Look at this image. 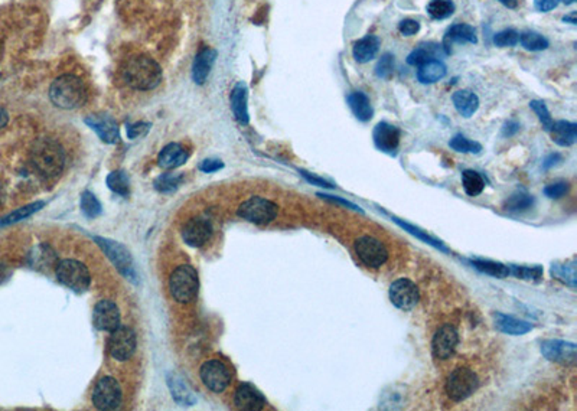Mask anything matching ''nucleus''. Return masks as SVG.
<instances>
[{
	"label": "nucleus",
	"instance_id": "40",
	"mask_svg": "<svg viewBox=\"0 0 577 411\" xmlns=\"http://www.w3.org/2000/svg\"><path fill=\"white\" fill-rule=\"evenodd\" d=\"M449 146H451V149H453L455 152H459V153H475V155H478V153L482 152V145L481 143L468 139L466 136H463L461 133L455 134L452 137L451 142H449Z\"/></svg>",
	"mask_w": 577,
	"mask_h": 411
},
{
	"label": "nucleus",
	"instance_id": "32",
	"mask_svg": "<svg viewBox=\"0 0 577 411\" xmlns=\"http://www.w3.org/2000/svg\"><path fill=\"white\" fill-rule=\"evenodd\" d=\"M452 101L453 106L456 108V111L465 117L469 118L472 117L478 108H479V98L475 93L469 91V90H459L452 96Z\"/></svg>",
	"mask_w": 577,
	"mask_h": 411
},
{
	"label": "nucleus",
	"instance_id": "7",
	"mask_svg": "<svg viewBox=\"0 0 577 411\" xmlns=\"http://www.w3.org/2000/svg\"><path fill=\"white\" fill-rule=\"evenodd\" d=\"M478 387L479 380L473 371L468 368H456L449 374L445 390L452 401L461 402L469 398L478 390Z\"/></svg>",
	"mask_w": 577,
	"mask_h": 411
},
{
	"label": "nucleus",
	"instance_id": "23",
	"mask_svg": "<svg viewBox=\"0 0 577 411\" xmlns=\"http://www.w3.org/2000/svg\"><path fill=\"white\" fill-rule=\"evenodd\" d=\"M381 41L376 35H367L358 39L352 46V56L359 64H367L373 61L380 51Z\"/></svg>",
	"mask_w": 577,
	"mask_h": 411
},
{
	"label": "nucleus",
	"instance_id": "17",
	"mask_svg": "<svg viewBox=\"0 0 577 411\" xmlns=\"http://www.w3.org/2000/svg\"><path fill=\"white\" fill-rule=\"evenodd\" d=\"M212 235V224L209 220L196 217L185 224L182 228V240L189 247H202Z\"/></svg>",
	"mask_w": 577,
	"mask_h": 411
},
{
	"label": "nucleus",
	"instance_id": "29",
	"mask_svg": "<svg viewBox=\"0 0 577 411\" xmlns=\"http://www.w3.org/2000/svg\"><path fill=\"white\" fill-rule=\"evenodd\" d=\"M448 74V68L441 59H433L428 62H424L418 66L417 70V80L418 83L427 86V84H435L441 80H443Z\"/></svg>",
	"mask_w": 577,
	"mask_h": 411
},
{
	"label": "nucleus",
	"instance_id": "33",
	"mask_svg": "<svg viewBox=\"0 0 577 411\" xmlns=\"http://www.w3.org/2000/svg\"><path fill=\"white\" fill-rule=\"evenodd\" d=\"M469 263L478 271L488 274V276H492L496 279H505L510 276V265H505L502 263L492 261V260H483V258H472V260H469Z\"/></svg>",
	"mask_w": 577,
	"mask_h": 411
},
{
	"label": "nucleus",
	"instance_id": "50",
	"mask_svg": "<svg viewBox=\"0 0 577 411\" xmlns=\"http://www.w3.org/2000/svg\"><path fill=\"white\" fill-rule=\"evenodd\" d=\"M151 128V123H144V121H139L134 123L131 126H127V137L129 139H137L140 136H144Z\"/></svg>",
	"mask_w": 577,
	"mask_h": 411
},
{
	"label": "nucleus",
	"instance_id": "61",
	"mask_svg": "<svg viewBox=\"0 0 577 411\" xmlns=\"http://www.w3.org/2000/svg\"><path fill=\"white\" fill-rule=\"evenodd\" d=\"M5 198H6V193H5V188L0 185V205H2L4 202H5Z\"/></svg>",
	"mask_w": 577,
	"mask_h": 411
},
{
	"label": "nucleus",
	"instance_id": "31",
	"mask_svg": "<svg viewBox=\"0 0 577 411\" xmlns=\"http://www.w3.org/2000/svg\"><path fill=\"white\" fill-rule=\"evenodd\" d=\"M189 158V153L178 143H169L165 146L158 158V163L162 169H175L184 165Z\"/></svg>",
	"mask_w": 577,
	"mask_h": 411
},
{
	"label": "nucleus",
	"instance_id": "36",
	"mask_svg": "<svg viewBox=\"0 0 577 411\" xmlns=\"http://www.w3.org/2000/svg\"><path fill=\"white\" fill-rule=\"evenodd\" d=\"M44 205H45V202H42V201L32 202V203L26 205V207H22V208H19V210H16V211L8 214L6 217L0 218V228L6 227V225H12V224H15V223H19V221H22V220H25V218L34 215L35 213H38L39 210L44 208Z\"/></svg>",
	"mask_w": 577,
	"mask_h": 411
},
{
	"label": "nucleus",
	"instance_id": "12",
	"mask_svg": "<svg viewBox=\"0 0 577 411\" xmlns=\"http://www.w3.org/2000/svg\"><path fill=\"white\" fill-rule=\"evenodd\" d=\"M199 377L206 388L212 392H223L231 381V374L227 365L219 360L206 361L201 367Z\"/></svg>",
	"mask_w": 577,
	"mask_h": 411
},
{
	"label": "nucleus",
	"instance_id": "57",
	"mask_svg": "<svg viewBox=\"0 0 577 411\" xmlns=\"http://www.w3.org/2000/svg\"><path fill=\"white\" fill-rule=\"evenodd\" d=\"M561 161H563V156H561L560 153H551V155H548V156L544 159V162H543V169H544V171H548V169L557 166Z\"/></svg>",
	"mask_w": 577,
	"mask_h": 411
},
{
	"label": "nucleus",
	"instance_id": "22",
	"mask_svg": "<svg viewBox=\"0 0 577 411\" xmlns=\"http://www.w3.org/2000/svg\"><path fill=\"white\" fill-rule=\"evenodd\" d=\"M493 322H495V328L499 332L513 335V336H521V335H526L533 330V325L530 322L517 319L511 315H505L501 312L493 313Z\"/></svg>",
	"mask_w": 577,
	"mask_h": 411
},
{
	"label": "nucleus",
	"instance_id": "13",
	"mask_svg": "<svg viewBox=\"0 0 577 411\" xmlns=\"http://www.w3.org/2000/svg\"><path fill=\"white\" fill-rule=\"evenodd\" d=\"M541 354L546 360L563 365H574L577 360V345L561 339H547L541 344Z\"/></svg>",
	"mask_w": 577,
	"mask_h": 411
},
{
	"label": "nucleus",
	"instance_id": "4",
	"mask_svg": "<svg viewBox=\"0 0 577 411\" xmlns=\"http://www.w3.org/2000/svg\"><path fill=\"white\" fill-rule=\"evenodd\" d=\"M169 288L174 299L179 303L192 302L199 289L196 270L189 264H182L174 270L169 279Z\"/></svg>",
	"mask_w": 577,
	"mask_h": 411
},
{
	"label": "nucleus",
	"instance_id": "35",
	"mask_svg": "<svg viewBox=\"0 0 577 411\" xmlns=\"http://www.w3.org/2000/svg\"><path fill=\"white\" fill-rule=\"evenodd\" d=\"M534 196L527 192H516L503 203V208L508 213H526L533 208Z\"/></svg>",
	"mask_w": 577,
	"mask_h": 411
},
{
	"label": "nucleus",
	"instance_id": "48",
	"mask_svg": "<svg viewBox=\"0 0 577 411\" xmlns=\"http://www.w3.org/2000/svg\"><path fill=\"white\" fill-rule=\"evenodd\" d=\"M530 108L537 114L540 123L543 124V128H544L546 131H550V128H551V126H553L554 121H553V117H551V114H550L547 106L544 104V101L533 100V101H530Z\"/></svg>",
	"mask_w": 577,
	"mask_h": 411
},
{
	"label": "nucleus",
	"instance_id": "11",
	"mask_svg": "<svg viewBox=\"0 0 577 411\" xmlns=\"http://www.w3.org/2000/svg\"><path fill=\"white\" fill-rule=\"evenodd\" d=\"M136 332L129 326H119L109 338V351L117 361H127L136 351Z\"/></svg>",
	"mask_w": 577,
	"mask_h": 411
},
{
	"label": "nucleus",
	"instance_id": "39",
	"mask_svg": "<svg viewBox=\"0 0 577 411\" xmlns=\"http://www.w3.org/2000/svg\"><path fill=\"white\" fill-rule=\"evenodd\" d=\"M551 274L561 280L563 283L568 285L571 289L576 288V263H566V264H553L551 265Z\"/></svg>",
	"mask_w": 577,
	"mask_h": 411
},
{
	"label": "nucleus",
	"instance_id": "24",
	"mask_svg": "<svg viewBox=\"0 0 577 411\" xmlns=\"http://www.w3.org/2000/svg\"><path fill=\"white\" fill-rule=\"evenodd\" d=\"M216 59V51L211 48L202 49L194 59L192 64V80L196 84H204L212 70Z\"/></svg>",
	"mask_w": 577,
	"mask_h": 411
},
{
	"label": "nucleus",
	"instance_id": "5",
	"mask_svg": "<svg viewBox=\"0 0 577 411\" xmlns=\"http://www.w3.org/2000/svg\"><path fill=\"white\" fill-rule=\"evenodd\" d=\"M55 273L56 279L72 292L84 293L90 288V271L83 263L77 260H64L58 263Z\"/></svg>",
	"mask_w": 577,
	"mask_h": 411
},
{
	"label": "nucleus",
	"instance_id": "52",
	"mask_svg": "<svg viewBox=\"0 0 577 411\" xmlns=\"http://www.w3.org/2000/svg\"><path fill=\"white\" fill-rule=\"evenodd\" d=\"M318 196H321L322 199H326V201H331V202L339 203V205H342V207L351 208V210H353V211L364 213L363 210H361V208L358 207V205H355V203H352V202H349V201H346V199H343V198H341V196H333V195H328V193H318Z\"/></svg>",
	"mask_w": 577,
	"mask_h": 411
},
{
	"label": "nucleus",
	"instance_id": "8",
	"mask_svg": "<svg viewBox=\"0 0 577 411\" xmlns=\"http://www.w3.org/2000/svg\"><path fill=\"white\" fill-rule=\"evenodd\" d=\"M94 241L101 247V250L106 253L109 260L114 264V267L120 271V274H123V276L126 279H129L130 282L137 280L133 258L124 245L119 244L117 241L107 240L103 237H94Z\"/></svg>",
	"mask_w": 577,
	"mask_h": 411
},
{
	"label": "nucleus",
	"instance_id": "30",
	"mask_svg": "<svg viewBox=\"0 0 577 411\" xmlns=\"http://www.w3.org/2000/svg\"><path fill=\"white\" fill-rule=\"evenodd\" d=\"M249 90L244 83L236 84V87L231 91V110L237 118L239 123L241 124H249L250 116H249Z\"/></svg>",
	"mask_w": 577,
	"mask_h": 411
},
{
	"label": "nucleus",
	"instance_id": "44",
	"mask_svg": "<svg viewBox=\"0 0 577 411\" xmlns=\"http://www.w3.org/2000/svg\"><path fill=\"white\" fill-rule=\"evenodd\" d=\"M81 210L86 217L97 218L101 214V203L94 193L86 191L81 196Z\"/></svg>",
	"mask_w": 577,
	"mask_h": 411
},
{
	"label": "nucleus",
	"instance_id": "21",
	"mask_svg": "<svg viewBox=\"0 0 577 411\" xmlns=\"http://www.w3.org/2000/svg\"><path fill=\"white\" fill-rule=\"evenodd\" d=\"M453 44H478L476 29L468 24H455L452 25L443 38V49L446 55H451V46Z\"/></svg>",
	"mask_w": 577,
	"mask_h": 411
},
{
	"label": "nucleus",
	"instance_id": "37",
	"mask_svg": "<svg viewBox=\"0 0 577 411\" xmlns=\"http://www.w3.org/2000/svg\"><path fill=\"white\" fill-rule=\"evenodd\" d=\"M462 185L469 196H478L485 189V181L476 171L466 169L462 172Z\"/></svg>",
	"mask_w": 577,
	"mask_h": 411
},
{
	"label": "nucleus",
	"instance_id": "41",
	"mask_svg": "<svg viewBox=\"0 0 577 411\" xmlns=\"http://www.w3.org/2000/svg\"><path fill=\"white\" fill-rule=\"evenodd\" d=\"M106 182H107L109 189L113 191L114 193L126 196L130 192V181H129V176L123 171H114V172L109 173Z\"/></svg>",
	"mask_w": 577,
	"mask_h": 411
},
{
	"label": "nucleus",
	"instance_id": "47",
	"mask_svg": "<svg viewBox=\"0 0 577 411\" xmlns=\"http://www.w3.org/2000/svg\"><path fill=\"white\" fill-rule=\"evenodd\" d=\"M492 41L498 48H511L520 42V34L516 29H503L495 34Z\"/></svg>",
	"mask_w": 577,
	"mask_h": 411
},
{
	"label": "nucleus",
	"instance_id": "51",
	"mask_svg": "<svg viewBox=\"0 0 577 411\" xmlns=\"http://www.w3.org/2000/svg\"><path fill=\"white\" fill-rule=\"evenodd\" d=\"M398 31L404 36H413L420 31V24L413 19H404L398 24Z\"/></svg>",
	"mask_w": 577,
	"mask_h": 411
},
{
	"label": "nucleus",
	"instance_id": "59",
	"mask_svg": "<svg viewBox=\"0 0 577 411\" xmlns=\"http://www.w3.org/2000/svg\"><path fill=\"white\" fill-rule=\"evenodd\" d=\"M576 16H577V12H571V14H568V15H566V16H563V22L564 24H570V25H577V19H576Z\"/></svg>",
	"mask_w": 577,
	"mask_h": 411
},
{
	"label": "nucleus",
	"instance_id": "55",
	"mask_svg": "<svg viewBox=\"0 0 577 411\" xmlns=\"http://www.w3.org/2000/svg\"><path fill=\"white\" fill-rule=\"evenodd\" d=\"M520 128H521V126H520L518 121H516V120H508V121L503 123L501 133H502L503 137H513V136H516V134L520 131Z\"/></svg>",
	"mask_w": 577,
	"mask_h": 411
},
{
	"label": "nucleus",
	"instance_id": "2",
	"mask_svg": "<svg viewBox=\"0 0 577 411\" xmlns=\"http://www.w3.org/2000/svg\"><path fill=\"white\" fill-rule=\"evenodd\" d=\"M31 159L35 169L48 179L58 176L65 163L62 148L52 139L36 141L31 151Z\"/></svg>",
	"mask_w": 577,
	"mask_h": 411
},
{
	"label": "nucleus",
	"instance_id": "15",
	"mask_svg": "<svg viewBox=\"0 0 577 411\" xmlns=\"http://www.w3.org/2000/svg\"><path fill=\"white\" fill-rule=\"evenodd\" d=\"M400 139H401L400 128L387 121H380L374 127L373 141L376 148L383 153L396 156L400 146Z\"/></svg>",
	"mask_w": 577,
	"mask_h": 411
},
{
	"label": "nucleus",
	"instance_id": "6",
	"mask_svg": "<svg viewBox=\"0 0 577 411\" xmlns=\"http://www.w3.org/2000/svg\"><path fill=\"white\" fill-rule=\"evenodd\" d=\"M277 213H279L277 205L261 196H253L244 201L237 211L239 217L257 225L270 224L273 220H276Z\"/></svg>",
	"mask_w": 577,
	"mask_h": 411
},
{
	"label": "nucleus",
	"instance_id": "49",
	"mask_svg": "<svg viewBox=\"0 0 577 411\" xmlns=\"http://www.w3.org/2000/svg\"><path fill=\"white\" fill-rule=\"evenodd\" d=\"M570 191V185L566 181H558V182H553L550 185H547L544 188V195L550 199H560L564 195H567Z\"/></svg>",
	"mask_w": 577,
	"mask_h": 411
},
{
	"label": "nucleus",
	"instance_id": "53",
	"mask_svg": "<svg viewBox=\"0 0 577 411\" xmlns=\"http://www.w3.org/2000/svg\"><path fill=\"white\" fill-rule=\"evenodd\" d=\"M223 168H224V163L220 159H205L199 165V169L205 173H214Z\"/></svg>",
	"mask_w": 577,
	"mask_h": 411
},
{
	"label": "nucleus",
	"instance_id": "3",
	"mask_svg": "<svg viewBox=\"0 0 577 411\" xmlns=\"http://www.w3.org/2000/svg\"><path fill=\"white\" fill-rule=\"evenodd\" d=\"M51 103L64 110H72L80 107L86 100V87L83 81L72 76L65 74L58 77L49 87Z\"/></svg>",
	"mask_w": 577,
	"mask_h": 411
},
{
	"label": "nucleus",
	"instance_id": "28",
	"mask_svg": "<svg viewBox=\"0 0 577 411\" xmlns=\"http://www.w3.org/2000/svg\"><path fill=\"white\" fill-rule=\"evenodd\" d=\"M168 387L174 400L181 405H194L196 402V397L194 391L189 388L186 381L176 372H171L168 375Z\"/></svg>",
	"mask_w": 577,
	"mask_h": 411
},
{
	"label": "nucleus",
	"instance_id": "18",
	"mask_svg": "<svg viewBox=\"0 0 577 411\" xmlns=\"http://www.w3.org/2000/svg\"><path fill=\"white\" fill-rule=\"evenodd\" d=\"M93 323L99 330L111 332L120 326V310L111 300H101L93 312Z\"/></svg>",
	"mask_w": 577,
	"mask_h": 411
},
{
	"label": "nucleus",
	"instance_id": "42",
	"mask_svg": "<svg viewBox=\"0 0 577 411\" xmlns=\"http://www.w3.org/2000/svg\"><path fill=\"white\" fill-rule=\"evenodd\" d=\"M520 42H521V45L527 49V51H531V52H538V51H544V49H547L548 48V41L543 36V35H540V34H537V32H533V31H526V32H523L521 35H520Z\"/></svg>",
	"mask_w": 577,
	"mask_h": 411
},
{
	"label": "nucleus",
	"instance_id": "54",
	"mask_svg": "<svg viewBox=\"0 0 577 411\" xmlns=\"http://www.w3.org/2000/svg\"><path fill=\"white\" fill-rule=\"evenodd\" d=\"M558 4H560V0H534V8L538 12L547 14V12L556 9L558 6Z\"/></svg>",
	"mask_w": 577,
	"mask_h": 411
},
{
	"label": "nucleus",
	"instance_id": "38",
	"mask_svg": "<svg viewBox=\"0 0 577 411\" xmlns=\"http://www.w3.org/2000/svg\"><path fill=\"white\" fill-rule=\"evenodd\" d=\"M393 220H394V223H396L397 225H400L404 231H407L408 234L414 235L416 238L424 241L426 244H428V245H431V247H435V248H438V250H441V251H443V253H449V248H448L443 243L438 241L436 238L430 237L426 231H423V230H420V228H417V227H414V225H411V224H407V223H404V221H401V220H398V218H393Z\"/></svg>",
	"mask_w": 577,
	"mask_h": 411
},
{
	"label": "nucleus",
	"instance_id": "25",
	"mask_svg": "<svg viewBox=\"0 0 577 411\" xmlns=\"http://www.w3.org/2000/svg\"><path fill=\"white\" fill-rule=\"evenodd\" d=\"M548 133L551 134L553 142L561 148H570L577 142V124L567 120L553 123Z\"/></svg>",
	"mask_w": 577,
	"mask_h": 411
},
{
	"label": "nucleus",
	"instance_id": "9",
	"mask_svg": "<svg viewBox=\"0 0 577 411\" xmlns=\"http://www.w3.org/2000/svg\"><path fill=\"white\" fill-rule=\"evenodd\" d=\"M355 253L361 261L371 268H380L388 260V250L386 245L380 240L370 235H364L356 240Z\"/></svg>",
	"mask_w": 577,
	"mask_h": 411
},
{
	"label": "nucleus",
	"instance_id": "58",
	"mask_svg": "<svg viewBox=\"0 0 577 411\" xmlns=\"http://www.w3.org/2000/svg\"><path fill=\"white\" fill-rule=\"evenodd\" d=\"M501 5L508 9H517L518 8V0H498Z\"/></svg>",
	"mask_w": 577,
	"mask_h": 411
},
{
	"label": "nucleus",
	"instance_id": "46",
	"mask_svg": "<svg viewBox=\"0 0 577 411\" xmlns=\"http://www.w3.org/2000/svg\"><path fill=\"white\" fill-rule=\"evenodd\" d=\"M394 74V55L386 52L376 65V76L381 80H388Z\"/></svg>",
	"mask_w": 577,
	"mask_h": 411
},
{
	"label": "nucleus",
	"instance_id": "34",
	"mask_svg": "<svg viewBox=\"0 0 577 411\" xmlns=\"http://www.w3.org/2000/svg\"><path fill=\"white\" fill-rule=\"evenodd\" d=\"M455 4L452 0H430L426 6L428 16L435 21H445L455 14Z\"/></svg>",
	"mask_w": 577,
	"mask_h": 411
},
{
	"label": "nucleus",
	"instance_id": "45",
	"mask_svg": "<svg viewBox=\"0 0 577 411\" xmlns=\"http://www.w3.org/2000/svg\"><path fill=\"white\" fill-rule=\"evenodd\" d=\"M184 176L179 173H164L162 176H159L155 181V188L159 192L164 193H169L174 192L175 189H178V186L182 183Z\"/></svg>",
	"mask_w": 577,
	"mask_h": 411
},
{
	"label": "nucleus",
	"instance_id": "14",
	"mask_svg": "<svg viewBox=\"0 0 577 411\" xmlns=\"http://www.w3.org/2000/svg\"><path fill=\"white\" fill-rule=\"evenodd\" d=\"M388 295L391 303L404 312L411 310L420 299L417 286L408 279H398L393 282Z\"/></svg>",
	"mask_w": 577,
	"mask_h": 411
},
{
	"label": "nucleus",
	"instance_id": "62",
	"mask_svg": "<svg viewBox=\"0 0 577 411\" xmlns=\"http://www.w3.org/2000/svg\"><path fill=\"white\" fill-rule=\"evenodd\" d=\"M560 2H563L566 6H570V5L576 4V0H560Z\"/></svg>",
	"mask_w": 577,
	"mask_h": 411
},
{
	"label": "nucleus",
	"instance_id": "20",
	"mask_svg": "<svg viewBox=\"0 0 577 411\" xmlns=\"http://www.w3.org/2000/svg\"><path fill=\"white\" fill-rule=\"evenodd\" d=\"M234 404L243 411H260L266 405L261 392L250 384H241L234 394Z\"/></svg>",
	"mask_w": 577,
	"mask_h": 411
},
{
	"label": "nucleus",
	"instance_id": "43",
	"mask_svg": "<svg viewBox=\"0 0 577 411\" xmlns=\"http://www.w3.org/2000/svg\"><path fill=\"white\" fill-rule=\"evenodd\" d=\"M510 274H513L517 279L528 280V282H540L543 278V267L541 265H510Z\"/></svg>",
	"mask_w": 577,
	"mask_h": 411
},
{
	"label": "nucleus",
	"instance_id": "16",
	"mask_svg": "<svg viewBox=\"0 0 577 411\" xmlns=\"http://www.w3.org/2000/svg\"><path fill=\"white\" fill-rule=\"evenodd\" d=\"M458 342H459V335L453 326L445 325V326L439 328L431 340L433 357L438 360L451 358V355L455 352V350L458 347Z\"/></svg>",
	"mask_w": 577,
	"mask_h": 411
},
{
	"label": "nucleus",
	"instance_id": "27",
	"mask_svg": "<svg viewBox=\"0 0 577 411\" xmlns=\"http://www.w3.org/2000/svg\"><path fill=\"white\" fill-rule=\"evenodd\" d=\"M346 103L353 113V116L363 123H367L373 118L374 116V108L371 106V101L368 96L363 91H352L346 97Z\"/></svg>",
	"mask_w": 577,
	"mask_h": 411
},
{
	"label": "nucleus",
	"instance_id": "10",
	"mask_svg": "<svg viewBox=\"0 0 577 411\" xmlns=\"http://www.w3.org/2000/svg\"><path fill=\"white\" fill-rule=\"evenodd\" d=\"M93 404L103 411L116 410L121 404L120 384L111 377H103L93 390Z\"/></svg>",
	"mask_w": 577,
	"mask_h": 411
},
{
	"label": "nucleus",
	"instance_id": "1",
	"mask_svg": "<svg viewBox=\"0 0 577 411\" xmlns=\"http://www.w3.org/2000/svg\"><path fill=\"white\" fill-rule=\"evenodd\" d=\"M126 83L140 91L156 88L162 81V70L156 61L148 56H134L124 68Z\"/></svg>",
	"mask_w": 577,
	"mask_h": 411
},
{
	"label": "nucleus",
	"instance_id": "60",
	"mask_svg": "<svg viewBox=\"0 0 577 411\" xmlns=\"http://www.w3.org/2000/svg\"><path fill=\"white\" fill-rule=\"evenodd\" d=\"M8 120H9L8 113L4 108H0V128H4L8 124Z\"/></svg>",
	"mask_w": 577,
	"mask_h": 411
},
{
	"label": "nucleus",
	"instance_id": "26",
	"mask_svg": "<svg viewBox=\"0 0 577 411\" xmlns=\"http://www.w3.org/2000/svg\"><path fill=\"white\" fill-rule=\"evenodd\" d=\"M446 52L442 45L435 44V42H427V44H420L416 49H413L408 56H407V64L411 66H420L424 62L439 59L445 56Z\"/></svg>",
	"mask_w": 577,
	"mask_h": 411
},
{
	"label": "nucleus",
	"instance_id": "56",
	"mask_svg": "<svg viewBox=\"0 0 577 411\" xmlns=\"http://www.w3.org/2000/svg\"><path fill=\"white\" fill-rule=\"evenodd\" d=\"M301 175H302L309 183H312V185L322 186V188H329V189L333 188V185H331V183L326 182L325 179H322V178H319V176H315V175H312V173H309V172H306V171H301Z\"/></svg>",
	"mask_w": 577,
	"mask_h": 411
},
{
	"label": "nucleus",
	"instance_id": "19",
	"mask_svg": "<svg viewBox=\"0 0 577 411\" xmlns=\"http://www.w3.org/2000/svg\"><path fill=\"white\" fill-rule=\"evenodd\" d=\"M86 124L97 133L100 139L106 143H116L120 139L119 126L113 117L107 114H91L86 120Z\"/></svg>",
	"mask_w": 577,
	"mask_h": 411
}]
</instances>
